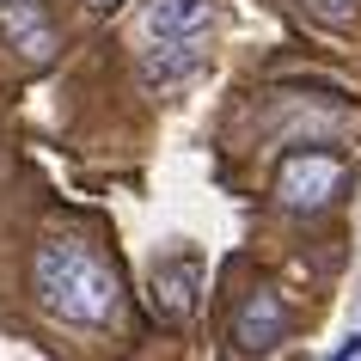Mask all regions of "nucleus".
Returning a JSON list of instances; mask_svg holds the SVG:
<instances>
[{"label": "nucleus", "instance_id": "1", "mask_svg": "<svg viewBox=\"0 0 361 361\" xmlns=\"http://www.w3.org/2000/svg\"><path fill=\"white\" fill-rule=\"evenodd\" d=\"M31 288H37V306L49 319L86 324V331H104L123 319V276L80 233H49L31 251Z\"/></svg>", "mask_w": 361, "mask_h": 361}, {"label": "nucleus", "instance_id": "2", "mask_svg": "<svg viewBox=\"0 0 361 361\" xmlns=\"http://www.w3.org/2000/svg\"><path fill=\"white\" fill-rule=\"evenodd\" d=\"M343 190H349V166L324 147H300L276 166V202L288 214H324Z\"/></svg>", "mask_w": 361, "mask_h": 361}, {"label": "nucleus", "instance_id": "3", "mask_svg": "<svg viewBox=\"0 0 361 361\" xmlns=\"http://www.w3.org/2000/svg\"><path fill=\"white\" fill-rule=\"evenodd\" d=\"M196 294H202V257L196 251H171V257H159L147 276V306L153 319L166 324H184L196 312Z\"/></svg>", "mask_w": 361, "mask_h": 361}, {"label": "nucleus", "instance_id": "4", "mask_svg": "<svg viewBox=\"0 0 361 361\" xmlns=\"http://www.w3.org/2000/svg\"><path fill=\"white\" fill-rule=\"evenodd\" d=\"M0 37L19 49L25 68H49L61 49L56 25H49V13H43V0H0Z\"/></svg>", "mask_w": 361, "mask_h": 361}, {"label": "nucleus", "instance_id": "5", "mask_svg": "<svg viewBox=\"0 0 361 361\" xmlns=\"http://www.w3.org/2000/svg\"><path fill=\"white\" fill-rule=\"evenodd\" d=\"M209 68V37H171V43H147L141 49V86L147 92H171Z\"/></svg>", "mask_w": 361, "mask_h": 361}, {"label": "nucleus", "instance_id": "6", "mask_svg": "<svg viewBox=\"0 0 361 361\" xmlns=\"http://www.w3.org/2000/svg\"><path fill=\"white\" fill-rule=\"evenodd\" d=\"M282 337H288V300L276 288H251L245 300H239V312H233V343L245 355H264Z\"/></svg>", "mask_w": 361, "mask_h": 361}, {"label": "nucleus", "instance_id": "7", "mask_svg": "<svg viewBox=\"0 0 361 361\" xmlns=\"http://www.w3.org/2000/svg\"><path fill=\"white\" fill-rule=\"evenodd\" d=\"M214 25V0H141L135 31L147 43H171V37H202Z\"/></svg>", "mask_w": 361, "mask_h": 361}, {"label": "nucleus", "instance_id": "8", "mask_svg": "<svg viewBox=\"0 0 361 361\" xmlns=\"http://www.w3.org/2000/svg\"><path fill=\"white\" fill-rule=\"evenodd\" d=\"M312 19H324V25H355L361 19V0H300Z\"/></svg>", "mask_w": 361, "mask_h": 361}, {"label": "nucleus", "instance_id": "9", "mask_svg": "<svg viewBox=\"0 0 361 361\" xmlns=\"http://www.w3.org/2000/svg\"><path fill=\"white\" fill-rule=\"evenodd\" d=\"M86 6H92V13H111V6H116V0H86Z\"/></svg>", "mask_w": 361, "mask_h": 361}]
</instances>
